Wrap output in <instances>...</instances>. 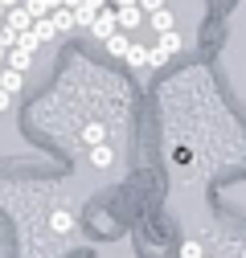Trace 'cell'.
I'll list each match as a JSON object with an SVG mask.
<instances>
[{"label":"cell","instance_id":"1","mask_svg":"<svg viewBox=\"0 0 246 258\" xmlns=\"http://www.w3.org/2000/svg\"><path fill=\"white\" fill-rule=\"evenodd\" d=\"M180 49H184V37L176 33V29H168V33H160V37H156V49H152V70H156V66H164L168 57H176Z\"/></svg>","mask_w":246,"mask_h":258},{"label":"cell","instance_id":"2","mask_svg":"<svg viewBox=\"0 0 246 258\" xmlns=\"http://www.w3.org/2000/svg\"><path fill=\"white\" fill-rule=\"evenodd\" d=\"M115 29H119L115 9H99V13H95V21H90V37H95V41H107Z\"/></svg>","mask_w":246,"mask_h":258},{"label":"cell","instance_id":"3","mask_svg":"<svg viewBox=\"0 0 246 258\" xmlns=\"http://www.w3.org/2000/svg\"><path fill=\"white\" fill-rule=\"evenodd\" d=\"M115 21H119V29H123V33H136V29H140L148 17L140 13V5H123V9H115Z\"/></svg>","mask_w":246,"mask_h":258},{"label":"cell","instance_id":"4","mask_svg":"<svg viewBox=\"0 0 246 258\" xmlns=\"http://www.w3.org/2000/svg\"><path fill=\"white\" fill-rule=\"evenodd\" d=\"M123 61H128L132 70H148V66H152V49H148L144 41H132L128 53H123Z\"/></svg>","mask_w":246,"mask_h":258},{"label":"cell","instance_id":"5","mask_svg":"<svg viewBox=\"0 0 246 258\" xmlns=\"http://www.w3.org/2000/svg\"><path fill=\"white\" fill-rule=\"evenodd\" d=\"M5 29H13V33H29V29H33V17L25 13V5H17V9L5 13Z\"/></svg>","mask_w":246,"mask_h":258},{"label":"cell","instance_id":"6","mask_svg":"<svg viewBox=\"0 0 246 258\" xmlns=\"http://www.w3.org/2000/svg\"><path fill=\"white\" fill-rule=\"evenodd\" d=\"M5 57H9V66H13V70L29 74V70H33V57H37V53H33V49H25V45H13Z\"/></svg>","mask_w":246,"mask_h":258},{"label":"cell","instance_id":"7","mask_svg":"<svg viewBox=\"0 0 246 258\" xmlns=\"http://www.w3.org/2000/svg\"><path fill=\"white\" fill-rule=\"evenodd\" d=\"M128 45H132V33H123V29H115V33L103 41V49H107L111 57H123V53H128Z\"/></svg>","mask_w":246,"mask_h":258},{"label":"cell","instance_id":"8","mask_svg":"<svg viewBox=\"0 0 246 258\" xmlns=\"http://www.w3.org/2000/svg\"><path fill=\"white\" fill-rule=\"evenodd\" d=\"M115 164V152L107 148V144H95V148H90V168H99V172H107Z\"/></svg>","mask_w":246,"mask_h":258},{"label":"cell","instance_id":"9","mask_svg":"<svg viewBox=\"0 0 246 258\" xmlns=\"http://www.w3.org/2000/svg\"><path fill=\"white\" fill-rule=\"evenodd\" d=\"M49 21H53V29H57V33H74V9H53L49 13Z\"/></svg>","mask_w":246,"mask_h":258},{"label":"cell","instance_id":"10","mask_svg":"<svg viewBox=\"0 0 246 258\" xmlns=\"http://www.w3.org/2000/svg\"><path fill=\"white\" fill-rule=\"evenodd\" d=\"M29 33H33V37H37V41L45 45V41H53V37H57V29H53V21H49V17H37Z\"/></svg>","mask_w":246,"mask_h":258},{"label":"cell","instance_id":"11","mask_svg":"<svg viewBox=\"0 0 246 258\" xmlns=\"http://www.w3.org/2000/svg\"><path fill=\"white\" fill-rule=\"evenodd\" d=\"M21 86H25V74H21V70H13V66H9V70H0V90L17 94Z\"/></svg>","mask_w":246,"mask_h":258},{"label":"cell","instance_id":"12","mask_svg":"<svg viewBox=\"0 0 246 258\" xmlns=\"http://www.w3.org/2000/svg\"><path fill=\"white\" fill-rule=\"evenodd\" d=\"M148 17H152V29H156V33H168V29H176V21H172L168 9H156V13H148Z\"/></svg>","mask_w":246,"mask_h":258},{"label":"cell","instance_id":"13","mask_svg":"<svg viewBox=\"0 0 246 258\" xmlns=\"http://www.w3.org/2000/svg\"><path fill=\"white\" fill-rule=\"evenodd\" d=\"M25 13L33 17V21H37V17H49L53 9H49V0H25Z\"/></svg>","mask_w":246,"mask_h":258},{"label":"cell","instance_id":"14","mask_svg":"<svg viewBox=\"0 0 246 258\" xmlns=\"http://www.w3.org/2000/svg\"><path fill=\"white\" fill-rule=\"evenodd\" d=\"M180 258H205L197 242H180Z\"/></svg>","mask_w":246,"mask_h":258},{"label":"cell","instance_id":"15","mask_svg":"<svg viewBox=\"0 0 246 258\" xmlns=\"http://www.w3.org/2000/svg\"><path fill=\"white\" fill-rule=\"evenodd\" d=\"M136 5H140V13L148 17V13H156V9H164V0H136Z\"/></svg>","mask_w":246,"mask_h":258},{"label":"cell","instance_id":"16","mask_svg":"<svg viewBox=\"0 0 246 258\" xmlns=\"http://www.w3.org/2000/svg\"><path fill=\"white\" fill-rule=\"evenodd\" d=\"M82 9H90V13H99V9H107V0H82Z\"/></svg>","mask_w":246,"mask_h":258},{"label":"cell","instance_id":"17","mask_svg":"<svg viewBox=\"0 0 246 258\" xmlns=\"http://www.w3.org/2000/svg\"><path fill=\"white\" fill-rule=\"evenodd\" d=\"M9 103H13V94H9V90H0V111H9Z\"/></svg>","mask_w":246,"mask_h":258},{"label":"cell","instance_id":"18","mask_svg":"<svg viewBox=\"0 0 246 258\" xmlns=\"http://www.w3.org/2000/svg\"><path fill=\"white\" fill-rule=\"evenodd\" d=\"M17 5H21V0H0V9H5V13H9V9H17Z\"/></svg>","mask_w":246,"mask_h":258},{"label":"cell","instance_id":"19","mask_svg":"<svg viewBox=\"0 0 246 258\" xmlns=\"http://www.w3.org/2000/svg\"><path fill=\"white\" fill-rule=\"evenodd\" d=\"M82 5V0H61V9H78Z\"/></svg>","mask_w":246,"mask_h":258},{"label":"cell","instance_id":"20","mask_svg":"<svg viewBox=\"0 0 246 258\" xmlns=\"http://www.w3.org/2000/svg\"><path fill=\"white\" fill-rule=\"evenodd\" d=\"M123 5H136V0H115V9H123Z\"/></svg>","mask_w":246,"mask_h":258},{"label":"cell","instance_id":"21","mask_svg":"<svg viewBox=\"0 0 246 258\" xmlns=\"http://www.w3.org/2000/svg\"><path fill=\"white\" fill-rule=\"evenodd\" d=\"M5 53H9V49H5V45H0V61H5Z\"/></svg>","mask_w":246,"mask_h":258}]
</instances>
